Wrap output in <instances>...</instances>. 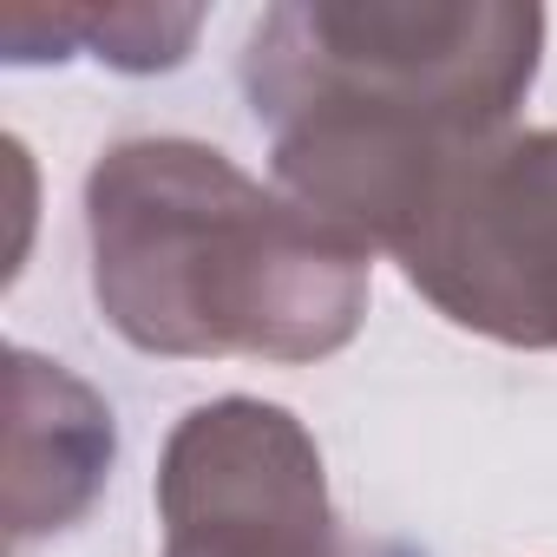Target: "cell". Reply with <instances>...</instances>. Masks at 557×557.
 Returning <instances> with one entry per match:
<instances>
[{"label": "cell", "instance_id": "obj_2", "mask_svg": "<svg viewBox=\"0 0 557 557\" xmlns=\"http://www.w3.org/2000/svg\"><path fill=\"white\" fill-rule=\"evenodd\" d=\"M86 256L106 329L158 361L309 368L361 335L374 296L368 243L171 132L92 158Z\"/></svg>", "mask_w": 557, "mask_h": 557}, {"label": "cell", "instance_id": "obj_5", "mask_svg": "<svg viewBox=\"0 0 557 557\" xmlns=\"http://www.w3.org/2000/svg\"><path fill=\"white\" fill-rule=\"evenodd\" d=\"M8 531L14 550L73 531L119 459V420L99 387L73 368L14 348L8 361Z\"/></svg>", "mask_w": 557, "mask_h": 557}, {"label": "cell", "instance_id": "obj_6", "mask_svg": "<svg viewBox=\"0 0 557 557\" xmlns=\"http://www.w3.org/2000/svg\"><path fill=\"white\" fill-rule=\"evenodd\" d=\"M197 27V8H14L0 40H8L14 66L92 53L112 73H171L190 60Z\"/></svg>", "mask_w": 557, "mask_h": 557}, {"label": "cell", "instance_id": "obj_4", "mask_svg": "<svg viewBox=\"0 0 557 557\" xmlns=\"http://www.w3.org/2000/svg\"><path fill=\"white\" fill-rule=\"evenodd\" d=\"M394 262L453 329L557 348V125L511 132L472 158Z\"/></svg>", "mask_w": 557, "mask_h": 557}, {"label": "cell", "instance_id": "obj_1", "mask_svg": "<svg viewBox=\"0 0 557 557\" xmlns=\"http://www.w3.org/2000/svg\"><path fill=\"white\" fill-rule=\"evenodd\" d=\"M544 8L518 0H283L236 60L275 190L394 256L433 197L518 132Z\"/></svg>", "mask_w": 557, "mask_h": 557}, {"label": "cell", "instance_id": "obj_3", "mask_svg": "<svg viewBox=\"0 0 557 557\" xmlns=\"http://www.w3.org/2000/svg\"><path fill=\"white\" fill-rule=\"evenodd\" d=\"M158 557H400L348 531L315 433L275 400H197L151 479Z\"/></svg>", "mask_w": 557, "mask_h": 557}]
</instances>
